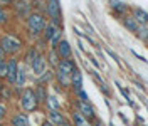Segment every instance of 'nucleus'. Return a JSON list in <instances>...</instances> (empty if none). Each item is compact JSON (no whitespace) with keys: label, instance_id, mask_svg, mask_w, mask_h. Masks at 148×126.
<instances>
[{"label":"nucleus","instance_id":"nucleus-26","mask_svg":"<svg viewBox=\"0 0 148 126\" xmlns=\"http://www.w3.org/2000/svg\"><path fill=\"white\" fill-rule=\"evenodd\" d=\"M140 37H141L145 42H148V29H145V32H140Z\"/></svg>","mask_w":148,"mask_h":126},{"label":"nucleus","instance_id":"nucleus-25","mask_svg":"<svg viewBox=\"0 0 148 126\" xmlns=\"http://www.w3.org/2000/svg\"><path fill=\"white\" fill-rule=\"evenodd\" d=\"M7 22V14H5V10L2 9V5H0V24H5Z\"/></svg>","mask_w":148,"mask_h":126},{"label":"nucleus","instance_id":"nucleus-5","mask_svg":"<svg viewBox=\"0 0 148 126\" xmlns=\"http://www.w3.org/2000/svg\"><path fill=\"white\" fill-rule=\"evenodd\" d=\"M46 12H47V15L51 17L52 24H56V25L61 24V5H59V0H47Z\"/></svg>","mask_w":148,"mask_h":126},{"label":"nucleus","instance_id":"nucleus-11","mask_svg":"<svg viewBox=\"0 0 148 126\" xmlns=\"http://www.w3.org/2000/svg\"><path fill=\"white\" fill-rule=\"evenodd\" d=\"M71 86H73V89L77 92L79 89H83V74L79 69H76L73 72V76H71Z\"/></svg>","mask_w":148,"mask_h":126},{"label":"nucleus","instance_id":"nucleus-7","mask_svg":"<svg viewBox=\"0 0 148 126\" xmlns=\"http://www.w3.org/2000/svg\"><path fill=\"white\" fill-rule=\"evenodd\" d=\"M30 66H32V71H34V74H36L37 77H39V76H42V74L47 71L46 57H44V55H40V54H37L36 57H34V61L30 62Z\"/></svg>","mask_w":148,"mask_h":126},{"label":"nucleus","instance_id":"nucleus-22","mask_svg":"<svg viewBox=\"0 0 148 126\" xmlns=\"http://www.w3.org/2000/svg\"><path fill=\"white\" fill-rule=\"evenodd\" d=\"M52 79V71H46L42 76H39V84H44V82L51 81Z\"/></svg>","mask_w":148,"mask_h":126},{"label":"nucleus","instance_id":"nucleus-21","mask_svg":"<svg viewBox=\"0 0 148 126\" xmlns=\"http://www.w3.org/2000/svg\"><path fill=\"white\" fill-rule=\"evenodd\" d=\"M46 103H47V106H49V108L52 109V111H59V103H57V99H56V98L49 96Z\"/></svg>","mask_w":148,"mask_h":126},{"label":"nucleus","instance_id":"nucleus-29","mask_svg":"<svg viewBox=\"0 0 148 126\" xmlns=\"http://www.w3.org/2000/svg\"><path fill=\"white\" fill-rule=\"evenodd\" d=\"M12 2H14V0H0V5H9Z\"/></svg>","mask_w":148,"mask_h":126},{"label":"nucleus","instance_id":"nucleus-3","mask_svg":"<svg viewBox=\"0 0 148 126\" xmlns=\"http://www.w3.org/2000/svg\"><path fill=\"white\" fill-rule=\"evenodd\" d=\"M0 47L3 49L5 54L14 55L15 52H18V51L22 49V42H20L18 39H15L14 36H3L0 39Z\"/></svg>","mask_w":148,"mask_h":126},{"label":"nucleus","instance_id":"nucleus-4","mask_svg":"<svg viewBox=\"0 0 148 126\" xmlns=\"http://www.w3.org/2000/svg\"><path fill=\"white\" fill-rule=\"evenodd\" d=\"M61 36H62V32H61V27L59 25H56V24H47L46 29H44V37H46V40H49L51 42V45L52 47H56V45L61 42Z\"/></svg>","mask_w":148,"mask_h":126},{"label":"nucleus","instance_id":"nucleus-23","mask_svg":"<svg viewBox=\"0 0 148 126\" xmlns=\"http://www.w3.org/2000/svg\"><path fill=\"white\" fill-rule=\"evenodd\" d=\"M7 69H9V64L2 61L0 62V77H7Z\"/></svg>","mask_w":148,"mask_h":126},{"label":"nucleus","instance_id":"nucleus-8","mask_svg":"<svg viewBox=\"0 0 148 126\" xmlns=\"http://www.w3.org/2000/svg\"><path fill=\"white\" fill-rule=\"evenodd\" d=\"M77 111L83 114L88 121H92L96 118V113H94V108L91 106L89 101H77Z\"/></svg>","mask_w":148,"mask_h":126},{"label":"nucleus","instance_id":"nucleus-27","mask_svg":"<svg viewBox=\"0 0 148 126\" xmlns=\"http://www.w3.org/2000/svg\"><path fill=\"white\" fill-rule=\"evenodd\" d=\"M2 61H5V52H3V49L0 47V62H2Z\"/></svg>","mask_w":148,"mask_h":126},{"label":"nucleus","instance_id":"nucleus-1","mask_svg":"<svg viewBox=\"0 0 148 126\" xmlns=\"http://www.w3.org/2000/svg\"><path fill=\"white\" fill-rule=\"evenodd\" d=\"M47 22H46V17L40 15V14H30L27 17V27H29V32L32 36H39L44 32Z\"/></svg>","mask_w":148,"mask_h":126},{"label":"nucleus","instance_id":"nucleus-2","mask_svg":"<svg viewBox=\"0 0 148 126\" xmlns=\"http://www.w3.org/2000/svg\"><path fill=\"white\" fill-rule=\"evenodd\" d=\"M20 106L24 108V111H27V113L36 111V109H37L39 101H37V98H36L34 89H24L22 96H20Z\"/></svg>","mask_w":148,"mask_h":126},{"label":"nucleus","instance_id":"nucleus-33","mask_svg":"<svg viewBox=\"0 0 148 126\" xmlns=\"http://www.w3.org/2000/svg\"><path fill=\"white\" fill-rule=\"evenodd\" d=\"M46 2H47V0H46Z\"/></svg>","mask_w":148,"mask_h":126},{"label":"nucleus","instance_id":"nucleus-12","mask_svg":"<svg viewBox=\"0 0 148 126\" xmlns=\"http://www.w3.org/2000/svg\"><path fill=\"white\" fill-rule=\"evenodd\" d=\"M9 69H7V79L10 82L15 84V77H17V69H18V64L15 59H9Z\"/></svg>","mask_w":148,"mask_h":126},{"label":"nucleus","instance_id":"nucleus-31","mask_svg":"<svg viewBox=\"0 0 148 126\" xmlns=\"http://www.w3.org/2000/svg\"><path fill=\"white\" fill-rule=\"evenodd\" d=\"M0 91H2V84H0Z\"/></svg>","mask_w":148,"mask_h":126},{"label":"nucleus","instance_id":"nucleus-30","mask_svg":"<svg viewBox=\"0 0 148 126\" xmlns=\"http://www.w3.org/2000/svg\"><path fill=\"white\" fill-rule=\"evenodd\" d=\"M61 126H73V123H71V121H67V119H66L64 123H62V125Z\"/></svg>","mask_w":148,"mask_h":126},{"label":"nucleus","instance_id":"nucleus-14","mask_svg":"<svg viewBox=\"0 0 148 126\" xmlns=\"http://www.w3.org/2000/svg\"><path fill=\"white\" fill-rule=\"evenodd\" d=\"M47 119H49L54 126H61L66 121V118L62 116L59 111H52V109H49V113H47Z\"/></svg>","mask_w":148,"mask_h":126},{"label":"nucleus","instance_id":"nucleus-17","mask_svg":"<svg viewBox=\"0 0 148 126\" xmlns=\"http://www.w3.org/2000/svg\"><path fill=\"white\" fill-rule=\"evenodd\" d=\"M36 98H37V101L39 103H44V101H47V91H46V86L44 84H37V88H36Z\"/></svg>","mask_w":148,"mask_h":126},{"label":"nucleus","instance_id":"nucleus-19","mask_svg":"<svg viewBox=\"0 0 148 126\" xmlns=\"http://www.w3.org/2000/svg\"><path fill=\"white\" fill-rule=\"evenodd\" d=\"M110 5L116 14H123V12L128 10V7L125 5V2H121V0H110Z\"/></svg>","mask_w":148,"mask_h":126},{"label":"nucleus","instance_id":"nucleus-15","mask_svg":"<svg viewBox=\"0 0 148 126\" xmlns=\"http://www.w3.org/2000/svg\"><path fill=\"white\" fill-rule=\"evenodd\" d=\"M12 126H30V123L24 113H18L15 116H12Z\"/></svg>","mask_w":148,"mask_h":126},{"label":"nucleus","instance_id":"nucleus-16","mask_svg":"<svg viewBox=\"0 0 148 126\" xmlns=\"http://www.w3.org/2000/svg\"><path fill=\"white\" fill-rule=\"evenodd\" d=\"M73 126H91V125H89V121L79 111H74L73 113Z\"/></svg>","mask_w":148,"mask_h":126},{"label":"nucleus","instance_id":"nucleus-18","mask_svg":"<svg viewBox=\"0 0 148 126\" xmlns=\"http://www.w3.org/2000/svg\"><path fill=\"white\" fill-rule=\"evenodd\" d=\"M24 84H25V67L24 66H18L17 77H15V86L17 88H24Z\"/></svg>","mask_w":148,"mask_h":126},{"label":"nucleus","instance_id":"nucleus-28","mask_svg":"<svg viewBox=\"0 0 148 126\" xmlns=\"http://www.w3.org/2000/svg\"><path fill=\"white\" fill-rule=\"evenodd\" d=\"M3 116H5V108H3V106L0 104V119H2Z\"/></svg>","mask_w":148,"mask_h":126},{"label":"nucleus","instance_id":"nucleus-32","mask_svg":"<svg viewBox=\"0 0 148 126\" xmlns=\"http://www.w3.org/2000/svg\"><path fill=\"white\" fill-rule=\"evenodd\" d=\"M0 126H3V125H2V123H0Z\"/></svg>","mask_w":148,"mask_h":126},{"label":"nucleus","instance_id":"nucleus-6","mask_svg":"<svg viewBox=\"0 0 148 126\" xmlns=\"http://www.w3.org/2000/svg\"><path fill=\"white\" fill-rule=\"evenodd\" d=\"M77 67H76V64L71 61V59H61L59 64H57V67H56V72L57 74H62V76H67V77H71L73 76V72L76 71Z\"/></svg>","mask_w":148,"mask_h":126},{"label":"nucleus","instance_id":"nucleus-20","mask_svg":"<svg viewBox=\"0 0 148 126\" xmlns=\"http://www.w3.org/2000/svg\"><path fill=\"white\" fill-rule=\"evenodd\" d=\"M15 7H17V14L18 15H20V17H22V15H30V14H29V5L27 3H18V5H15Z\"/></svg>","mask_w":148,"mask_h":126},{"label":"nucleus","instance_id":"nucleus-13","mask_svg":"<svg viewBox=\"0 0 148 126\" xmlns=\"http://www.w3.org/2000/svg\"><path fill=\"white\" fill-rule=\"evenodd\" d=\"M133 17H135V20L138 22L141 27L148 24V12H147V10H143V9H133Z\"/></svg>","mask_w":148,"mask_h":126},{"label":"nucleus","instance_id":"nucleus-10","mask_svg":"<svg viewBox=\"0 0 148 126\" xmlns=\"http://www.w3.org/2000/svg\"><path fill=\"white\" fill-rule=\"evenodd\" d=\"M123 25L128 29L130 32L136 34V36H140V32H141V25L135 20L133 15H125V18H123Z\"/></svg>","mask_w":148,"mask_h":126},{"label":"nucleus","instance_id":"nucleus-9","mask_svg":"<svg viewBox=\"0 0 148 126\" xmlns=\"http://www.w3.org/2000/svg\"><path fill=\"white\" fill-rule=\"evenodd\" d=\"M54 51L57 52L59 59H71V55H73V51H71L69 42H67V40H62V39H61V42L54 47Z\"/></svg>","mask_w":148,"mask_h":126},{"label":"nucleus","instance_id":"nucleus-24","mask_svg":"<svg viewBox=\"0 0 148 126\" xmlns=\"http://www.w3.org/2000/svg\"><path fill=\"white\" fill-rule=\"evenodd\" d=\"M77 98H79V101H89V98H88V94L84 92L83 89L77 91Z\"/></svg>","mask_w":148,"mask_h":126}]
</instances>
